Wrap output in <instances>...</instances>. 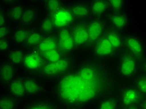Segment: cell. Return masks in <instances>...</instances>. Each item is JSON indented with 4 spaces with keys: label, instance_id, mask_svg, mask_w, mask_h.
I'll return each mask as SVG.
<instances>
[{
    "label": "cell",
    "instance_id": "6da1fadb",
    "mask_svg": "<svg viewBox=\"0 0 146 109\" xmlns=\"http://www.w3.org/2000/svg\"><path fill=\"white\" fill-rule=\"evenodd\" d=\"M118 78L106 62L78 55L72 67L49 84L48 94L61 109L93 107L117 91Z\"/></svg>",
    "mask_w": 146,
    "mask_h": 109
},
{
    "label": "cell",
    "instance_id": "7a4b0ae2",
    "mask_svg": "<svg viewBox=\"0 0 146 109\" xmlns=\"http://www.w3.org/2000/svg\"><path fill=\"white\" fill-rule=\"evenodd\" d=\"M78 55H66L54 61L46 62L36 76L44 82H51L66 74L74 65Z\"/></svg>",
    "mask_w": 146,
    "mask_h": 109
},
{
    "label": "cell",
    "instance_id": "3957f363",
    "mask_svg": "<svg viewBox=\"0 0 146 109\" xmlns=\"http://www.w3.org/2000/svg\"><path fill=\"white\" fill-rule=\"evenodd\" d=\"M115 60L116 63L114 73L118 79L131 82L141 72V62L125 50L119 53Z\"/></svg>",
    "mask_w": 146,
    "mask_h": 109
},
{
    "label": "cell",
    "instance_id": "277c9868",
    "mask_svg": "<svg viewBox=\"0 0 146 109\" xmlns=\"http://www.w3.org/2000/svg\"><path fill=\"white\" fill-rule=\"evenodd\" d=\"M124 50L141 62L146 57V42L138 33L129 31L124 33Z\"/></svg>",
    "mask_w": 146,
    "mask_h": 109
},
{
    "label": "cell",
    "instance_id": "5b68a950",
    "mask_svg": "<svg viewBox=\"0 0 146 109\" xmlns=\"http://www.w3.org/2000/svg\"><path fill=\"white\" fill-rule=\"evenodd\" d=\"M116 96L121 109L139 105L144 97L131 82L119 85Z\"/></svg>",
    "mask_w": 146,
    "mask_h": 109
},
{
    "label": "cell",
    "instance_id": "8992f818",
    "mask_svg": "<svg viewBox=\"0 0 146 109\" xmlns=\"http://www.w3.org/2000/svg\"><path fill=\"white\" fill-rule=\"evenodd\" d=\"M23 83L28 98H33L48 94L45 82L40 78L27 72L21 73Z\"/></svg>",
    "mask_w": 146,
    "mask_h": 109
},
{
    "label": "cell",
    "instance_id": "52a82bcc",
    "mask_svg": "<svg viewBox=\"0 0 146 109\" xmlns=\"http://www.w3.org/2000/svg\"><path fill=\"white\" fill-rule=\"evenodd\" d=\"M59 51L64 55H78L72 38L71 27L66 26L58 29L56 32Z\"/></svg>",
    "mask_w": 146,
    "mask_h": 109
},
{
    "label": "cell",
    "instance_id": "ba28073f",
    "mask_svg": "<svg viewBox=\"0 0 146 109\" xmlns=\"http://www.w3.org/2000/svg\"><path fill=\"white\" fill-rule=\"evenodd\" d=\"M71 30L78 55L89 51V40L87 22L76 21L71 26Z\"/></svg>",
    "mask_w": 146,
    "mask_h": 109
},
{
    "label": "cell",
    "instance_id": "9c48e42d",
    "mask_svg": "<svg viewBox=\"0 0 146 109\" xmlns=\"http://www.w3.org/2000/svg\"><path fill=\"white\" fill-rule=\"evenodd\" d=\"M91 56L104 62L115 60L118 54L104 36L90 49Z\"/></svg>",
    "mask_w": 146,
    "mask_h": 109
},
{
    "label": "cell",
    "instance_id": "30bf717a",
    "mask_svg": "<svg viewBox=\"0 0 146 109\" xmlns=\"http://www.w3.org/2000/svg\"><path fill=\"white\" fill-rule=\"evenodd\" d=\"M105 18L109 27L122 33L129 31L132 18L127 10L121 12H109Z\"/></svg>",
    "mask_w": 146,
    "mask_h": 109
},
{
    "label": "cell",
    "instance_id": "8fae6325",
    "mask_svg": "<svg viewBox=\"0 0 146 109\" xmlns=\"http://www.w3.org/2000/svg\"><path fill=\"white\" fill-rule=\"evenodd\" d=\"M108 24L105 18L92 17L87 21V27L89 40V49L104 36Z\"/></svg>",
    "mask_w": 146,
    "mask_h": 109
},
{
    "label": "cell",
    "instance_id": "7c38bea8",
    "mask_svg": "<svg viewBox=\"0 0 146 109\" xmlns=\"http://www.w3.org/2000/svg\"><path fill=\"white\" fill-rule=\"evenodd\" d=\"M26 51L25 63L22 71L36 75L46 62L44 55L37 49Z\"/></svg>",
    "mask_w": 146,
    "mask_h": 109
},
{
    "label": "cell",
    "instance_id": "4fadbf2b",
    "mask_svg": "<svg viewBox=\"0 0 146 109\" xmlns=\"http://www.w3.org/2000/svg\"><path fill=\"white\" fill-rule=\"evenodd\" d=\"M42 14V10L39 1L28 3L20 25L28 28L35 27Z\"/></svg>",
    "mask_w": 146,
    "mask_h": 109
},
{
    "label": "cell",
    "instance_id": "5bb4252c",
    "mask_svg": "<svg viewBox=\"0 0 146 109\" xmlns=\"http://www.w3.org/2000/svg\"><path fill=\"white\" fill-rule=\"evenodd\" d=\"M68 9L76 21L87 22L92 18L89 1L68 2Z\"/></svg>",
    "mask_w": 146,
    "mask_h": 109
},
{
    "label": "cell",
    "instance_id": "9a60e30c",
    "mask_svg": "<svg viewBox=\"0 0 146 109\" xmlns=\"http://www.w3.org/2000/svg\"><path fill=\"white\" fill-rule=\"evenodd\" d=\"M20 109H61L56 102L48 94L30 98L22 104Z\"/></svg>",
    "mask_w": 146,
    "mask_h": 109
},
{
    "label": "cell",
    "instance_id": "2e32d148",
    "mask_svg": "<svg viewBox=\"0 0 146 109\" xmlns=\"http://www.w3.org/2000/svg\"><path fill=\"white\" fill-rule=\"evenodd\" d=\"M19 69L9 63L5 59L0 62V85L5 88L20 74Z\"/></svg>",
    "mask_w": 146,
    "mask_h": 109
},
{
    "label": "cell",
    "instance_id": "e0dca14e",
    "mask_svg": "<svg viewBox=\"0 0 146 109\" xmlns=\"http://www.w3.org/2000/svg\"><path fill=\"white\" fill-rule=\"evenodd\" d=\"M131 6L138 28L146 36V0H134Z\"/></svg>",
    "mask_w": 146,
    "mask_h": 109
},
{
    "label": "cell",
    "instance_id": "ac0fdd59",
    "mask_svg": "<svg viewBox=\"0 0 146 109\" xmlns=\"http://www.w3.org/2000/svg\"><path fill=\"white\" fill-rule=\"evenodd\" d=\"M5 89H6L5 92L18 99L21 103H25L29 100L23 83L21 74L11 82Z\"/></svg>",
    "mask_w": 146,
    "mask_h": 109
},
{
    "label": "cell",
    "instance_id": "d6986e66",
    "mask_svg": "<svg viewBox=\"0 0 146 109\" xmlns=\"http://www.w3.org/2000/svg\"><path fill=\"white\" fill-rule=\"evenodd\" d=\"M26 52L25 48L13 47L4 56V59L19 70H22L25 63Z\"/></svg>",
    "mask_w": 146,
    "mask_h": 109
},
{
    "label": "cell",
    "instance_id": "ffe728a7",
    "mask_svg": "<svg viewBox=\"0 0 146 109\" xmlns=\"http://www.w3.org/2000/svg\"><path fill=\"white\" fill-rule=\"evenodd\" d=\"M27 5V3L18 0L14 5L7 8L10 24L15 26L20 25Z\"/></svg>",
    "mask_w": 146,
    "mask_h": 109
},
{
    "label": "cell",
    "instance_id": "44dd1931",
    "mask_svg": "<svg viewBox=\"0 0 146 109\" xmlns=\"http://www.w3.org/2000/svg\"><path fill=\"white\" fill-rule=\"evenodd\" d=\"M124 33H122L117 30L108 26L105 33V37L108 39L116 52L119 54L124 51Z\"/></svg>",
    "mask_w": 146,
    "mask_h": 109
},
{
    "label": "cell",
    "instance_id": "7402d4cb",
    "mask_svg": "<svg viewBox=\"0 0 146 109\" xmlns=\"http://www.w3.org/2000/svg\"><path fill=\"white\" fill-rule=\"evenodd\" d=\"M68 1L63 0H41L39 1L42 12L50 15H54L68 5Z\"/></svg>",
    "mask_w": 146,
    "mask_h": 109
},
{
    "label": "cell",
    "instance_id": "603a6c76",
    "mask_svg": "<svg viewBox=\"0 0 146 109\" xmlns=\"http://www.w3.org/2000/svg\"><path fill=\"white\" fill-rule=\"evenodd\" d=\"M36 26L44 36L54 34L56 31V26L53 16L43 12Z\"/></svg>",
    "mask_w": 146,
    "mask_h": 109
},
{
    "label": "cell",
    "instance_id": "cb8c5ba5",
    "mask_svg": "<svg viewBox=\"0 0 146 109\" xmlns=\"http://www.w3.org/2000/svg\"><path fill=\"white\" fill-rule=\"evenodd\" d=\"M52 16L56 24V30L59 28L66 27V26L71 27L76 22L68 9V3L64 9Z\"/></svg>",
    "mask_w": 146,
    "mask_h": 109
},
{
    "label": "cell",
    "instance_id": "d4e9b609",
    "mask_svg": "<svg viewBox=\"0 0 146 109\" xmlns=\"http://www.w3.org/2000/svg\"><path fill=\"white\" fill-rule=\"evenodd\" d=\"M92 17L106 18L110 12L108 1L91 0L89 1Z\"/></svg>",
    "mask_w": 146,
    "mask_h": 109
},
{
    "label": "cell",
    "instance_id": "484cf974",
    "mask_svg": "<svg viewBox=\"0 0 146 109\" xmlns=\"http://www.w3.org/2000/svg\"><path fill=\"white\" fill-rule=\"evenodd\" d=\"M30 28L21 25L15 26L11 36V40L14 47L24 48Z\"/></svg>",
    "mask_w": 146,
    "mask_h": 109
},
{
    "label": "cell",
    "instance_id": "4316f807",
    "mask_svg": "<svg viewBox=\"0 0 146 109\" xmlns=\"http://www.w3.org/2000/svg\"><path fill=\"white\" fill-rule=\"evenodd\" d=\"M44 37V35L36 26L30 28L24 48L26 50L37 49Z\"/></svg>",
    "mask_w": 146,
    "mask_h": 109
},
{
    "label": "cell",
    "instance_id": "83f0119b",
    "mask_svg": "<svg viewBox=\"0 0 146 109\" xmlns=\"http://www.w3.org/2000/svg\"><path fill=\"white\" fill-rule=\"evenodd\" d=\"M37 49L43 55L52 51L58 50L57 39H56L55 33L44 36L42 42Z\"/></svg>",
    "mask_w": 146,
    "mask_h": 109
},
{
    "label": "cell",
    "instance_id": "f1b7e54d",
    "mask_svg": "<svg viewBox=\"0 0 146 109\" xmlns=\"http://www.w3.org/2000/svg\"><path fill=\"white\" fill-rule=\"evenodd\" d=\"M22 103L7 92L0 95V109H20Z\"/></svg>",
    "mask_w": 146,
    "mask_h": 109
},
{
    "label": "cell",
    "instance_id": "f546056e",
    "mask_svg": "<svg viewBox=\"0 0 146 109\" xmlns=\"http://www.w3.org/2000/svg\"><path fill=\"white\" fill-rule=\"evenodd\" d=\"M93 109H120L116 92L102 98L94 105Z\"/></svg>",
    "mask_w": 146,
    "mask_h": 109
},
{
    "label": "cell",
    "instance_id": "4dcf8cb0",
    "mask_svg": "<svg viewBox=\"0 0 146 109\" xmlns=\"http://www.w3.org/2000/svg\"><path fill=\"white\" fill-rule=\"evenodd\" d=\"M131 83L140 92L143 97H146V74L139 73Z\"/></svg>",
    "mask_w": 146,
    "mask_h": 109
},
{
    "label": "cell",
    "instance_id": "1f68e13d",
    "mask_svg": "<svg viewBox=\"0 0 146 109\" xmlns=\"http://www.w3.org/2000/svg\"><path fill=\"white\" fill-rule=\"evenodd\" d=\"M110 12L127 11V3L124 0H108Z\"/></svg>",
    "mask_w": 146,
    "mask_h": 109
},
{
    "label": "cell",
    "instance_id": "d6a6232c",
    "mask_svg": "<svg viewBox=\"0 0 146 109\" xmlns=\"http://www.w3.org/2000/svg\"><path fill=\"white\" fill-rule=\"evenodd\" d=\"M14 47L10 38L0 39V54L5 55Z\"/></svg>",
    "mask_w": 146,
    "mask_h": 109
},
{
    "label": "cell",
    "instance_id": "836d02e7",
    "mask_svg": "<svg viewBox=\"0 0 146 109\" xmlns=\"http://www.w3.org/2000/svg\"><path fill=\"white\" fill-rule=\"evenodd\" d=\"M15 28V26L10 23L0 26V39L10 38Z\"/></svg>",
    "mask_w": 146,
    "mask_h": 109
},
{
    "label": "cell",
    "instance_id": "e575fe53",
    "mask_svg": "<svg viewBox=\"0 0 146 109\" xmlns=\"http://www.w3.org/2000/svg\"><path fill=\"white\" fill-rule=\"evenodd\" d=\"M9 24L8 8L0 5V26Z\"/></svg>",
    "mask_w": 146,
    "mask_h": 109
},
{
    "label": "cell",
    "instance_id": "d590c367",
    "mask_svg": "<svg viewBox=\"0 0 146 109\" xmlns=\"http://www.w3.org/2000/svg\"><path fill=\"white\" fill-rule=\"evenodd\" d=\"M141 67V73L146 74V57L140 63Z\"/></svg>",
    "mask_w": 146,
    "mask_h": 109
},
{
    "label": "cell",
    "instance_id": "8d00e7d4",
    "mask_svg": "<svg viewBox=\"0 0 146 109\" xmlns=\"http://www.w3.org/2000/svg\"><path fill=\"white\" fill-rule=\"evenodd\" d=\"M139 106H140L141 109H146V97H144L142 99Z\"/></svg>",
    "mask_w": 146,
    "mask_h": 109
},
{
    "label": "cell",
    "instance_id": "74e56055",
    "mask_svg": "<svg viewBox=\"0 0 146 109\" xmlns=\"http://www.w3.org/2000/svg\"><path fill=\"white\" fill-rule=\"evenodd\" d=\"M122 109H141V107H140V106H139V105H135V106L129 107L122 108Z\"/></svg>",
    "mask_w": 146,
    "mask_h": 109
},
{
    "label": "cell",
    "instance_id": "f35d334b",
    "mask_svg": "<svg viewBox=\"0 0 146 109\" xmlns=\"http://www.w3.org/2000/svg\"><path fill=\"white\" fill-rule=\"evenodd\" d=\"M69 109H85L82 108H69Z\"/></svg>",
    "mask_w": 146,
    "mask_h": 109
},
{
    "label": "cell",
    "instance_id": "ab89813d",
    "mask_svg": "<svg viewBox=\"0 0 146 109\" xmlns=\"http://www.w3.org/2000/svg\"><path fill=\"white\" fill-rule=\"evenodd\" d=\"M120 109H121V108H120Z\"/></svg>",
    "mask_w": 146,
    "mask_h": 109
}]
</instances>
